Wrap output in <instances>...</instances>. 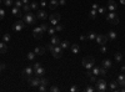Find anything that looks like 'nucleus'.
<instances>
[{
  "label": "nucleus",
  "mask_w": 125,
  "mask_h": 92,
  "mask_svg": "<svg viewBox=\"0 0 125 92\" xmlns=\"http://www.w3.org/2000/svg\"><path fill=\"white\" fill-rule=\"evenodd\" d=\"M81 63H83V66L86 68V70H91L94 67V63H95V58L93 56H86L83 58V61H81Z\"/></svg>",
  "instance_id": "1"
},
{
  "label": "nucleus",
  "mask_w": 125,
  "mask_h": 92,
  "mask_svg": "<svg viewBox=\"0 0 125 92\" xmlns=\"http://www.w3.org/2000/svg\"><path fill=\"white\" fill-rule=\"evenodd\" d=\"M36 15L35 14H33V13H26L24 16H23V20H24V23L26 25H33V24H35L36 23Z\"/></svg>",
  "instance_id": "2"
},
{
  "label": "nucleus",
  "mask_w": 125,
  "mask_h": 92,
  "mask_svg": "<svg viewBox=\"0 0 125 92\" xmlns=\"http://www.w3.org/2000/svg\"><path fill=\"white\" fill-rule=\"evenodd\" d=\"M106 20L109 24H113V25H116L119 23V16L115 11H110L109 14L106 15Z\"/></svg>",
  "instance_id": "3"
},
{
  "label": "nucleus",
  "mask_w": 125,
  "mask_h": 92,
  "mask_svg": "<svg viewBox=\"0 0 125 92\" xmlns=\"http://www.w3.org/2000/svg\"><path fill=\"white\" fill-rule=\"evenodd\" d=\"M95 85H96V87H95L96 91H99V92H105V91H106V85H108V83H106L105 80H103V78L96 80Z\"/></svg>",
  "instance_id": "4"
},
{
  "label": "nucleus",
  "mask_w": 125,
  "mask_h": 92,
  "mask_svg": "<svg viewBox=\"0 0 125 92\" xmlns=\"http://www.w3.org/2000/svg\"><path fill=\"white\" fill-rule=\"evenodd\" d=\"M51 55L55 57V58H60L63 56V48L60 47V45H55L51 51Z\"/></svg>",
  "instance_id": "5"
},
{
  "label": "nucleus",
  "mask_w": 125,
  "mask_h": 92,
  "mask_svg": "<svg viewBox=\"0 0 125 92\" xmlns=\"http://www.w3.org/2000/svg\"><path fill=\"white\" fill-rule=\"evenodd\" d=\"M49 19H50V23L53 24V26H55V25H58L59 21H60L61 15L59 13H55V14H51L50 16H49Z\"/></svg>",
  "instance_id": "6"
},
{
  "label": "nucleus",
  "mask_w": 125,
  "mask_h": 92,
  "mask_svg": "<svg viewBox=\"0 0 125 92\" xmlns=\"http://www.w3.org/2000/svg\"><path fill=\"white\" fill-rule=\"evenodd\" d=\"M28 80V82L30 86H33V87H36V86H40V77L39 76H35V77H28L26 78Z\"/></svg>",
  "instance_id": "7"
},
{
  "label": "nucleus",
  "mask_w": 125,
  "mask_h": 92,
  "mask_svg": "<svg viewBox=\"0 0 125 92\" xmlns=\"http://www.w3.org/2000/svg\"><path fill=\"white\" fill-rule=\"evenodd\" d=\"M26 24L24 23V20H19V21H16V23L14 24V26H13V30L14 31H16V32H20L21 30L24 29V26H25Z\"/></svg>",
  "instance_id": "8"
},
{
  "label": "nucleus",
  "mask_w": 125,
  "mask_h": 92,
  "mask_svg": "<svg viewBox=\"0 0 125 92\" xmlns=\"http://www.w3.org/2000/svg\"><path fill=\"white\" fill-rule=\"evenodd\" d=\"M95 40H96V42H98L99 45H105L109 39H108V35L99 34V35H96V39H95Z\"/></svg>",
  "instance_id": "9"
},
{
  "label": "nucleus",
  "mask_w": 125,
  "mask_h": 92,
  "mask_svg": "<svg viewBox=\"0 0 125 92\" xmlns=\"http://www.w3.org/2000/svg\"><path fill=\"white\" fill-rule=\"evenodd\" d=\"M43 34H44V30H43L40 26H38V28L33 29V36H34L35 39H41Z\"/></svg>",
  "instance_id": "10"
},
{
  "label": "nucleus",
  "mask_w": 125,
  "mask_h": 92,
  "mask_svg": "<svg viewBox=\"0 0 125 92\" xmlns=\"http://www.w3.org/2000/svg\"><path fill=\"white\" fill-rule=\"evenodd\" d=\"M33 73H34V68L30 67V66L25 67L24 71H23V78H28V77L33 76Z\"/></svg>",
  "instance_id": "11"
},
{
  "label": "nucleus",
  "mask_w": 125,
  "mask_h": 92,
  "mask_svg": "<svg viewBox=\"0 0 125 92\" xmlns=\"http://www.w3.org/2000/svg\"><path fill=\"white\" fill-rule=\"evenodd\" d=\"M11 14L18 16V18H21L23 16V10H21V8H16V6H13L11 9Z\"/></svg>",
  "instance_id": "12"
},
{
  "label": "nucleus",
  "mask_w": 125,
  "mask_h": 92,
  "mask_svg": "<svg viewBox=\"0 0 125 92\" xmlns=\"http://www.w3.org/2000/svg\"><path fill=\"white\" fill-rule=\"evenodd\" d=\"M36 18H38V19H41V20H45V19L48 18V14H46L45 10H38Z\"/></svg>",
  "instance_id": "13"
},
{
  "label": "nucleus",
  "mask_w": 125,
  "mask_h": 92,
  "mask_svg": "<svg viewBox=\"0 0 125 92\" xmlns=\"http://www.w3.org/2000/svg\"><path fill=\"white\" fill-rule=\"evenodd\" d=\"M116 8H118V4L114 1V0H109V1H108V9H109L110 11H115Z\"/></svg>",
  "instance_id": "14"
},
{
  "label": "nucleus",
  "mask_w": 125,
  "mask_h": 92,
  "mask_svg": "<svg viewBox=\"0 0 125 92\" xmlns=\"http://www.w3.org/2000/svg\"><path fill=\"white\" fill-rule=\"evenodd\" d=\"M45 47H43V46H38V47H35V50H34V52H35V55H39V56H43L45 53Z\"/></svg>",
  "instance_id": "15"
},
{
  "label": "nucleus",
  "mask_w": 125,
  "mask_h": 92,
  "mask_svg": "<svg viewBox=\"0 0 125 92\" xmlns=\"http://www.w3.org/2000/svg\"><path fill=\"white\" fill-rule=\"evenodd\" d=\"M101 63H103L101 66L105 67V68H110V67H113V62L109 60V58H105V60H103Z\"/></svg>",
  "instance_id": "16"
},
{
  "label": "nucleus",
  "mask_w": 125,
  "mask_h": 92,
  "mask_svg": "<svg viewBox=\"0 0 125 92\" xmlns=\"http://www.w3.org/2000/svg\"><path fill=\"white\" fill-rule=\"evenodd\" d=\"M34 73H35V76H39V77H41L45 73V70H44V67H39V68H36L35 71H34Z\"/></svg>",
  "instance_id": "17"
},
{
  "label": "nucleus",
  "mask_w": 125,
  "mask_h": 92,
  "mask_svg": "<svg viewBox=\"0 0 125 92\" xmlns=\"http://www.w3.org/2000/svg\"><path fill=\"white\" fill-rule=\"evenodd\" d=\"M70 48H71V52L75 53V55H76V53H79V51H80V46H79L78 44H73L71 46H70Z\"/></svg>",
  "instance_id": "18"
},
{
  "label": "nucleus",
  "mask_w": 125,
  "mask_h": 92,
  "mask_svg": "<svg viewBox=\"0 0 125 92\" xmlns=\"http://www.w3.org/2000/svg\"><path fill=\"white\" fill-rule=\"evenodd\" d=\"M8 51V47H6V42H0V53H5Z\"/></svg>",
  "instance_id": "19"
},
{
  "label": "nucleus",
  "mask_w": 125,
  "mask_h": 92,
  "mask_svg": "<svg viewBox=\"0 0 125 92\" xmlns=\"http://www.w3.org/2000/svg\"><path fill=\"white\" fill-rule=\"evenodd\" d=\"M118 85L120 86H125V75H120V76L118 77Z\"/></svg>",
  "instance_id": "20"
},
{
  "label": "nucleus",
  "mask_w": 125,
  "mask_h": 92,
  "mask_svg": "<svg viewBox=\"0 0 125 92\" xmlns=\"http://www.w3.org/2000/svg\"><path fill=\"white\" fill-rule=\"evenodd\" d=\"M59 5V1L58 0H50V3H49V8H50L51 10H54L56 6Z\"/></svg>",
  "instance_id": "21"
},
{
  "label": "nucleus",
  "mask_w": 125,
  "mask_h": 92,
  "mask_svg": "<svg viewBox=\"0 0 125 92\" xmlns=\"http://www.w3.org/2000/svg\"><path fill=\"white\" fill-rule=\"evenodd\" d=\"M50 42H51L53 45H59V44H60V39H59L58 36H54V35H53V36H51Z\"/></svg>",
  "instance_id": "22"
},
{
  "label": "nucleus",
  "mask_w": 125,
  "mask_h": 92,
  "mask_svg": "<svg viewBox=\"0 0 125 92\" xmlns=\"http://www.w3.org/2000/svg\"><path fill=\"white\" fill-rule=\"evenodd\" d=\"M109 87L111 91H115L118 88V81H111V82L109 83Z\"/></svg>",
  "instance_id": "23"
},
{
  "label": "nucleus",
  "mask_w": 125,
  "mask_h": 92,
  "mask_svg": "<svg viewBox=\"0 0 125 92\" xmlns=\"http://www.w3.org/2000/svg\"><path fill=\"white\" fill-rule=\"evenodd\" d=\"M108 39H110V40H115V39H116V32H115V31H110V32H108Z\"/></svg>",
  "instance_id": "24"
},
{
  "label": "nucleus",
  "mask_w": 125,
  "mask_h": 92,
  "mask_svg": "<svg viewBox=\"0 0 125 92\" xmlns=\"http://www.w3.org/2000/svg\"><path fill=\"white\" fill-rule=\"evenodd\" d=\"M21 10H23V13H24V14H26V13H29L30 10H31V8H30V5H29V4H25V5H23Z\"/></svg>",
  "instance_id": "25"
},
{
  "label": "nucleus",
  "mask_w": 125,
  "mask_h": 92,
  "mask_svg": "<svg viewBox=\"0 0 125 92\" xmlns=\"http://www.w3.org/2000/svg\"><path fill=\"white\" fill-rule=\"evenodd\" d=\"M115 61H116V62H121V61H123V53L115 52Z\"/></svg>",
  "instance_id": "26"
},
{
  "label": "nucleus",
  "mask_w": 125,
  "mask_h": 92,
  "mask_svg": "<svg viewBox=\"0 0 125 92\" xmlns=\"http://www.w3.org/2000/svg\"><path fill=\"white\" fill-rule=\"evenodd\" d=\"M59 45H60L61 48H68V47L70 46L69 41H66V40H65V41H60V44H59Z\"/></svg>",
  "instance_id": "27"
},
{
  "label": "nucleus",
  "mask_w": 125,
  "mask_h": 92,
  "mask_svg": "<svg viewBox=\"0 0 125 92\" xmlns=\"http://www.w3.org/2000/svg\"><path fill=\"white\" fill-rule=\"evenodd\" d=\"M96 15H98V11H96L95 9H93V10L90 11V14H89V18H90V19H95Z\"/></svg>",
  "instance_id": "28"
},
{
  "label": "nucleus",
  "mask_w": 125,
  "mask_h": 92,
  "mask_svg": "<svg viewBox=\"0 0 125 92\" xmlns=\"http://www.w3.org/2000/svg\"><path fill=\"white\" fill-rule=\"evenodd\" d=\"M88 39L89 40H95L96 39V34H95V32H93V31H90L88 34Z\"/></svg>",
  "instance_id": "29"
},
{
  "label": "nucleus",
  "mask_w": 125,
  "mask_h": 92,
  "mask_svg": "<svg viewBox=\"0 0 125 92\" xmlns=\"http://www.w3.org/2000/svg\"><path fill=\"white\" fill-rule=\"evenodd\" d=\"M35 56H36V55H35V52H29L26 57H28V60H29V61H33V60L35 58Z\"/></svg>",
  "instance_id": "30"
},
{
  "label": "nucleus",
  "mask_w": 125,
  "mask_h": 92,
  "mask_svg": "<svg viewBox=\"0 0 125 92\" xmlns=\"http://www.w3.org/2000/svg\"><path fill=\"white\" fill-rule=\"evenodd\" d=\"M3 41L4 42H9L10 41V34H4L3 35Z\"/></svg>",
  "instance_id": "31"
},
{
  "label": "nucleus",
  "mask_w": 125,
  "mask_h": 92,
  "mask_svg": "<svg viewBox=\"0 0 125 92\" xmlns=\"http://www.w3.org/2000/svg\"><path fill=\"white\" fill-rule=\"evenodd\" d=\"M91 70H93V75H100V67L95 66V67H93Z\"/></svg>",
  "instance_id": "32"
},
{
  "label": "nucleus",
  "mask_w": 125,
  "mask_h": 92,
  "mask_svg": "<svg viewBox=\"0 0 125 92\" xmlns=\"http://www.w3.org/2000/svg\"><path fill=\"white\" fill-rule=\"evenodd\" d=\"M29 5H30V8H31L33 10H36L38 8H39V4H38V3H35V1H33V3H30Z\"/></svg>",
  "instance_id": "33"
},
{
  "label": "nucleus",
  "mask_w": 125,
  "mask_h": 92,
  "mask_svg": "<svg viewBox=\"0 0 125 92\" xmlns=\"http://www.w3.org/2000/svg\"><path fill=\"white\" fill-rule=\"evenodd\" d=\"M100 75L101 76H105V75H108V68H105V67H100Z\"/></svg>",
  "instance_id": "34"
},
{
  "label": "nucleus",
  "mask_w": 125,
  "mask_h": 92,
  "mask_svg": "<svg viewBox=\"0 0 125 92\" xmlns=\"http://www.w3.org/2000/svg\"><path fill=\"white\" fill-rule=\"evenodd\" d=\"M106 13V9L103 8V6H99L98 8V14H105Z\"/></svg>",
  "instance_id": "35"
},
{
  "label": "nucleus",
  "mask_w": 125,
  "mask_h": 92,
  "mask_svg": "<svg viewBox=\"0 0 125 92\" xmlns=\"http://www.w3.org/2000/svg\"><path fill=\"white\" fill-rule=\"evenodd\" d=\"M55 32H56L55 28H49V29H48V34H49V35H51V36H53L54 34H55Z\"/></svg>",
  "instance_id": "36"
},
{
  "label": "nucleus",
  "mask_w": 125,
  "mask_h": 92,
  "mask_svg": "<svg viewBox=\"0 0 125 92\" xmlns=\"http://www.w3.org/2000/svg\"><path fill=\"white\" fill-rule=\"evenodd\" d=\"M14 4H15V6H16V8H23V5H24L21 0H16V1H15Z\"/></svg>",
  "instance_id": "37"
},
{
  "label": "nucleus",
  "mask_w": 125,
  "mask_h": 92,
  "mask_svg": "<svg viewBox=\"0 0 125 92\" xmlns=\"http://www.w3.org/2000/svg\"><path fill=\"white\" fill-rule=\"evenodd\" d=\"M85 92H94L95 91V88L93 87V86H88V87H85V90H84Z\"/></svg>",
  "instance_id": "38"
},
{
  "label": "nucleus",
  "mask_w": 125,
  "mask_h": 92,
  "mask_svg": "<svg viewBox=\"0 0 125 92\" xmlns=\"http://www.w3.org/2000/svg\"><path fill=\"white\" fill-rule=\"evenodd\" d=\"M3 3H4V5H6V6H11L13 0H3Z\"/></svg>",
  "instance_id": "39"
},
{
  "label": "nucleus",
  "mask_w": 125,
  "mask_h": 92,
  "mask_svg": "<svg viewBox=\"0 0 125 92\" xmlns=\"http://www.w3.org/2000/svg\"><path fill=\"white\" fill-rule=\"evenodd\" d=\"M89 81H90V83H95V82H96V77H95V75H91V76L89 77Z\"/></svg>",
  "instance_id": "40"
},
{
  "label": "nucleus",
  "mask_w": 125,
  "mask_h": 92,
  "mask_svg": "<svg viewBox=\"0 0 125 92\" xmlns=\"http://www.w3.org/2000/svg\"><path fill=\"white\" fill-rule=\"evenodd\" d=\"M49 81L46 78H40V85H44V86H48Z\"/></svg>",
  "instance_id": "41"
},
{
  "label": "nucleus",
  "mask_w": 125,
  "mask_h": 92,
  "mask_svg": "<svg viewBox=\"0 0 125 92\" xmlns=\"http://www.w3.org/2000/svg\"><path fill=\"white\" fill-rule=\"evenodd\" d=\"M50 91H51V92H59V91H60V88H59L58 86H51V87H50Z\"/></svg>",
  "instance_id": "42"
},
{
  "label": "nucleus",
  "mask_w": 125,
  "mask_h": 92,
  "mask_svg": "<svg viewBox=\"0 0 125 92\" xmlns=\"http://www.w3.org/2000/svg\"><path fill=\"white\" fill-rule=\"evenodd\" d=\"M40 28H41L43 30H44V31H48V29H49V26H48V24H44V23H43V24L40 25Z\"/></svg>",
  "instance_id": "43"
},
{
  "label": "nucleus",
  "mask_w": 125,
  "mask_h": 92,
  "mask_svg": "<svg viewBox=\"0 0 125 92\" xmlns=\"http://www.w3.org/2000/svg\"><path fill=\"white\" fill-rule=\"evenodd\" d=\"M54 46H55V45H53L51 42H50V44H48V45H46V48L51 52V51H53V48H54Z\"/></svg>",
  "instance_id": "44"
},
{
  "label": "nucleus",
  "mask_w": 125,
  "mask_h": 92,
  "mask_svg": "<svg viewBox=\"0 0 125 92\" xmlns=\"http://www.w3.org/2000/svg\"><path fill=\"white\" fill-rule=\"evenodd\" d=\"M55 26H56V28H55L56 31H63V29H64V26H63V25H59V24L55 25Z\"/></svg>",
  "instance_id": "45"
},
{
  "label": "nucleus",
  "mask_w": 125,
  "mask_h": 92,
  "mask_svg": "<svg viewBox=\"0 0 125 92\" xmlns=\"http://www.w3.org/2000/svg\"><path fill=\"white\" fill-rule=\"evenodd\" d=\"M108 50H106V46L105 45H101V47H100V52H103V53H105Z\"/></svg>",
  "instance_id": "46"
},
{
  "label": "nucleus",
  "mask_w": 125,
  "mask_h": 92,
  "mask_svg": "<svg viewBox=\"0 0 125 92\" xmlns=\"http://www.w3.org/2000/svg\"><path fill=\"white\" fill-rule=\"evenodd\" d=\"M40 66H41L40 62H35V63H34V66H33V68H34V71H35V70H36V68H39Z\"/></svg>",
  "instance_id": "47"
},
{
  "label": "nucleus",
  "mask_w": 125,
  "mask_h": 92,
  "mask_svg": "<svg viewBox=\"0 0 125 92\" xmlns=\"http://www.w3.org/2000/svg\"><path fill=\"white\" fill-rule=\"evenodd\" d=\"M39 90H40L41 92H45V91H46V86H44V85H40V86H39Z\"/></svg>",
  "instance_id": "48"
},
{
  "label": "nucleus",
  "mask_w": 125,
  "mask_h": 92,
  "mask_svg": "<svg viewBox=\"0 0 125 92\" xmlns=\"http://www.w3.org/2000/svg\"><path fill=\"white\" fill-rule=\"evenodd\" d=\"M5 16V11L3 9H0V20H3V18Z\"/></svg>",
  "instance_id": "49"
},
{
  "label": "nucleus",
  "mask_w": 125,
  "mask_h": 92,
  "mask_svg": "<svg viewBox=\"0 0 125 92\" xmlns=\"http://www.w3.org/2000/svg\"><path fill=\"white\" fill-rule=\"evenodd\" d=\"M79 88H78V86H73V87L71 88H70V91H71V92H76Z\"/></svg>",
  "instance_id": "50"
},
{
  "label": "nucleus",
  "mask_w": 125,
  "mask_h": 92,
  "mask_svg": "<svg viewBox=\"0 0 125 92\" xmlns=\"http://www.w3.org/2000/svg\"><path fill=\"white\" fill-rule=\"evenodd\" d=\"M80 40H81V41H85V40H88V36H85V35H81V36H80Z\"/></svg>",
  "instance_id": "51"
},
{
  "label": "nucleus",
  "mask_w": 125,
  "mask_h": 92,
  "mask_svg": "<svg viewBox=\"0 0 125 92\" xmlns=\"http://www.w3.org/2000/svg\"><path fill=\"white\" fill-rule=\"evenodd\" d=\"M5 67H6V66H5L4 63H0V71H1V70H4Z\"/></svg>",
  "instance_id": "52"
},
{
  "label": "nucleus",
  "mask_w": 125,
  "mask_h": 92,
  "mask_svg": "<svg viewBox=\"0 0 125 92\" xmlns=\"http://www.w3.org/2000/svg\"><path fill=\"white\" fill-rule=\"evenodd\" d=\"M98 8H99V5H98V4H93V9L98 10Z\"/></svg>",
  "instance_id": "53"
},
{
  "label": "nucleus",
  "mask_w": 125,
  "mask_h": 92,
  "mask_svg": "<svg viewBox=\"0 0 125 92\" xmlns=\"http://www.w3.org/2000/svg\"><path fill=\"white\" fill-rule=\"evenodd\" d=\"M59 4H60V5H65V0H59Z\"/></svg>",
  "instance_id": "54"
},
{
  "label": "nucleus",
  "mask_w": 125,
  "mask_h": 92,
  "mask_svg": "<svg viewBox=\"0 0 125 92\" xmlns=\"http://www.w3.org/2000/svg\"><path fill=\"white\" fill-rule=\"evenodd\" d=\"M40 5H41V6H43V8H44V6H45V5H46V3L44 1V0H43V1L40 3Z\"/></svg>",
  "instance_id": "55"
},
{
  "label": "nucleus",
  "mask_w": 125,
  "mask_h": 92,
  "mask_svg": "<svg viewBox=\"0 0 125 92\" xmlns=\"http://www.w3.org/2000/svg\"><path fill=\"white\" fill-rule=\"evenodd\" d=\"M21 1H23L24 5H25V4H29V0H21Z\"/></svg>",
  "instance_id": "56"
},
{
  "label": "nucleus",
  "mask_w": 125,
  "mask_h": 92,
  "mask_svg": "<svg viewBox=\"0 0 125 92\" xmlns=\"http://www.w3.org/2000/svg\"><path fill=\"white\" fill-rule=\"evenodd\" d=\"M121 72H125V65H124V66H121Z\"/></svg>",
  "instance_id": "57"
},
{
  "label": "nucleus",
  "mask_w": 125,
  "mask_h": 92,
  "mask_svg": "<svg viewBox=\"0 0 125 92\" xmlns=\"http://www.w3.org/2000/svg\"><path fill=\"white\" fill-rule=\"evenodd\" d=\"M120 3H121L123 5H125V0H120Z\"/></svg>",
  "instance_id": "58"
},
{
  "label": "nucleus",
  "mask_w": 125,
  "mask_h": 92,
  "mask_svg": "<svg viewBox=\"0 0 125 92\" xmlns=\"http://www.w3.org/2000/svg\"><path fill=\"white\" fill-rule=\"evenodd\" d=\"M0 34H1V30H0Z\"/></svg>",
  "instance_id": "59"
},
{
  "label": "nucleus",
  "mask_w": 125,
  "mask_h": 92,
  "mask_svg": "<svg viewBox=\"0 0 125 92\" xmlns=\"http://www.w3.org/2000/svg\"><path fill=\"white\" fill-rule=\"evenodd\" d=\"M0 4H1V0H0Z\"/></svg>",
  "instance_id": "60"
}]
</instances>
